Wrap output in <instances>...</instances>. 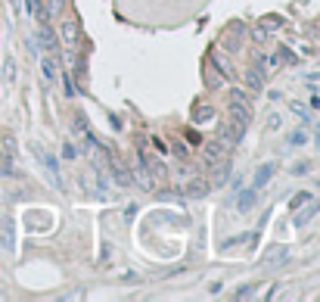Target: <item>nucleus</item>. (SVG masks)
I'll return each mask as SVG.
<instances>
[{
	"instance_id": "13",
	"label": "nucleus",
	"mask_w": 320,
	"mask_h": 302,
	"mask_svg": "<svg viewBox=\"0 0 320 302\" xmlns=\"http://www.w3.org/2000/svg\"><path fill=\"white\" fill-rule=\"evenodd\" d=\"M305 143H308V131L305 128H299V131L289 134V146H305Z\"/></svg>"
},
{
	"instance_id": "4",
	"label": "nucleus",
	"mask_w": 320,
	"mask_h": 302,
	"mask_svg": "<svg viewBox=\"0 0 320 302\" xmlns=\"http://www.w3.org/2000/svg\"><path fill=\"white\" fill-rule=\"evenodd\" d=\"M59 34H62V44L75 47V44H78V22H75V19H65V22L59 25Z\"/></svg>"
},
{
	"instance_id": "15",
	"label": "nucleus",
	"mask_w": 320,
	"mask_h": 302,
	"mask_svg": "<svg viewBox=\"0 0 320 302\" xmlns=\"http://www.w3.org/2000/svg\"><path fill=\"white\" fill-rule=\"evenodd\" d=\"M41 69H44L47 78H53V75H56V59H53V56H44V59H41Z\"/></svg>"
},
{
	"instance_id": "6",
	"label": "nucleus",
	"mask_w": 320,
	"mask_h": 302,
	"mask_svg": "<svg viewBox=\"0 0 320 302\" xmlns=\"http://www.w3.org/2000/svg\"><path fill=\"white\" fill-rule=\"evenodd\" d=\"M239 140H243V134H239L236 128H224V131H221V140H218V146H221V149H233Z\"/></svg>"
},
{
	"instance_id": "5",
	"label": "nucleus",
	"mask_w": 320,
	"mask_h": 302,
	"mask_svg": "<svg viewBox=\"0 0 320 302\" xmlns=\"http://www.w3.org/2000/svg\"><path fill=\"white\" fill-rule=\"evenodd\" d=\"M37 41H41V47H44L47 53H53V50H56V34H53V28H50L47 22H41V31H37Z\"/></svg>"
},
{
	"instance_id": "10",
	"label": "nucleus",
	"mask_w": 320,
	"mask_h": 302,
	"mask_svg": "<svg viewBox=\"0 0 320 302\" xmlns=\"http://www.w3.org/2000/svg\"><path fill=\"white\" fill-rule=\"evenodd\" d=\"M4 81H7V84H13V81H16V59H13V56H7V59H4Z\"/></svg>"
},
{
	"instance_id": "29",
	"label": "nucleus",
	"mask_w": 320,
	"mask_h": 302,
	"mask_svg": "<svg viewBox=\"0 0 320 302\" xmlns=\"http://www.w3.org/2000/svg\"><path fill=\"white\" fill-rule=\"evenodd\" d=\"M267 128L277 131V128H280V116H270V119H267Z\"/></svg>"
},
{
	"instance_id": "18",
	"label": "nucleus",
	"mask_w": 320,
	"mask_h": 302,
	"mask_svg": "<svg viewBox=\"0 0 320 302\" xmlns=\"http://www.w3.org/2000/svg\"><path fill=\"white\" fill-rule=\"evenodd\" d=\"M289 109H292V112H295V116H299V119H302V122H308V109H305V106H302V103H299V100H289Z\"/></svg>"
},
{
	"instance_id": "23",
	"label": "nucleus",
	"mask_w": 320,
	"mask_h": 302,
	"mask_svg": "<svg viewBox=\"0 0 320 302\" xmlns=\"http://www.w3.org/2000/svg\"><path fill=\"white\" fill-rule=\"evenodd\" d=\"M289 171H292V175H308V171H311V162H295Z\"/></svg>"
},
{
	"instance_id": "1",
	"label": "nucleus",
	"mask_w": 320,
	"mask_h": 302,
	"mask_svg": "<svg viewBox=\"0 0 320 302\" xmlns=\"http://www.w3.org/2000/svg\"><path fill=\"white\" fill-rule=\"evenodd\" d=\"M34 153L41 156V162H44V168H47V175H50V184H53V187H62V178H59V159H56L53 153H47V149H41V146H34Z\"/></svg>"
},
{
	"instance_id": "22",
	"label": "nucleus",
	"mask_w": 320,
	"mask_h": 302,
	"mask_svg": "<svg viewBox=\"0 0 320 302\" xmlns=\"http://www.w3.org/2000/svg\"><path fill=\"white\" fill-rule=\"evenodd\" d=\"M221 153H224V149H221L218 143H209V146H205V156H209V159H221Z\"/></svg>"
},
{
	"instance_id": "27",
	"label": "nucleus",
	"mask_w": 320,
	"mask_h": 302,
	"mask_svg": "<svg viewBox=\"0 0 320 302\" xmlns=\"http://www.w3.org/2000/svg\"><path fill=\"white\" fill-rule=\"evenodd\" d=\"M252 293H255V287L249 284V287H243V290H236V299H239V296H243V299H246V296H252Z\"/></svg>"
},
{
	"instance_id": "19",
	"label": "nucleus",
	"mask_w": 320,
	"mask_h": 302,
	"mask_svg": "<svg viewBox=\"0 0 320 302\" xmlns=\"http://www.w3.org/2000/svg\"><path fill=\"white\" fill-rule=\"evenodd\" d=\"M308 200H311V193H295V197L289 200V212H295V209H299L302 203H308Z\"/></svg>"
},
{
	"instance_id": "25",
	"label": "nucleus",
	"mask_w": 320,
	"mask_h": 302,
	"mask_svg": "<svg viewBox=\"0 0 320 302\" xmlns=\"http://www.w3.org/2000/svg\"><path fill=\"white\" fill-rule=\"evenodd\" d=\"M252 37H255V41H267V28H264V25H258V28L252 31Z\"/></svg>"
},
{
	"instance_id": "9",
	"label": "nucleus",
	"mask_w": 320,
	"mask_h": 302,
	"mask_svg": "<svg viewBox=\"0 0 320 302\" xmlns=\"http://www.w3.org/2000/svg\"><path fill=\"white\" fill-rule=\"evenodd\" d=\"M134 178H137V181L143 184V190H152V175L146 171V162H143V159H140V162L134 165Z\"/></svg>"
},
{
	"instance_id": "17",
	"label": "nucleus",
	"mask_w": 320,
	"mask_h": 302,
	"mask_svg": "<svg viewBox=\"0 0 320 302\" xmlns=\"http://www.w3.org/2000/svg\"><path fill=\"white\" fill-rule=\"evenodd\" d=\"M227 175H230V162H221V168H218V175H215V187H221V184L227 181Z\"/></svg>"
},
{
	"instance_id": "14",
	"label": "nucleus",
	"mask_w": 320,
	"mask_h": 302,
	"mask_svg": "<svg viewBox=\"0 0 320 302\" xmlns=\"http://www.w3.org/2000/svg\"><path fill=\"white\" fill-rule=\"evenodd\" d=\"M193 119H196V125H205V122H212V106H199Z\"/></svg>"
},
{
	"instance_id": "3",
	"label": "nucleus",
	"mask_w": 320,
	"mask_h": 302,
	"mask_svg": "<svg viewBox=\"0 0 320 302\" xmlns=\"http://www.w3.org/2000/svg\"><path fill=\"white\" fill-rule=\"evenodd\" d=\"M273 171H277V162H264V165L255 171V178H252V187H255V190H261V187L273 178Z\"/></svg>"
},
{
	"instance_id": "26",
	"label": "nucleus",
	"mask_w": 320,
	"mask_h": 302,
	"mask_svg": "<svg viewBox=\"0 0 320 302\" xmlns=\"http://www.w3.org/2000/svg\"><path fill=\"white\" fill-rule=\"evenodd\" d=\"M62 4H65V0H50V7H47V13H59V10H62Z\"/></svg>"
},
{
	"instance_id": "21",
	"label": "nucleus",
	"mask_w": 320,
	"mask_h": 302,
	"mask_svg": "<svg viewBox=\"0 0 320 302\" xmlns=\"http://www.w3.org/2000/svg\"><path fill=\"white\" fill-rule=\"evenodd\" d=\"M4 246L13 249V224L10 221H4Z\"/></svg>"
},
{
	"instance_id": "16",
	"label": "nucleus",
	"mask_w": 320,
	"mask_h": 302,
	"mask_svg": "<svg viewBox=\"0 0 320 302\" xmlns=\"http://www.w3.org/2000/svg\"><path fill=\"white\" fill-rule=\"evenodd\" d=\"M314 212H317V203H311V206H308V209H305L302 215H295V228H302V224H308V218H311Z\"/></svg>"
},
{
	"instance_id": "11",
	"label": "nucleus",
	"mask_w": 320,
	"mask_h": 302,
	"mask_svg": "<svg viewBox=\"0 0 320 302\" xmlns=\"http://www.w3.org/2000/svg\"><path fill=\"white\" fill-rule=\"evenodd\" d=\"M246 81H249V88L261 91V84H264V78H261V69H249V72H246Z\"/></svg>"
},
{
	"instance_id": "7",
	"label": "nucleus",
	"mask_w": 320,
	"mask_h": 302,
	"mask_svg": "<svg viewBox=\"0 0 320 302\" xmlns=\"http://www.w3.org/2000/svg\"><path fill=\"white\" fill-rule=\"evenodd\" d=\"M264 262H267V265H283V262H289V252L283 246H273V249L264 252Z\"/></svg>"
},
{
	"instance_id": "2",
	"label": "nucleus",
	"mask_w": 320,
	"mask_h": 302,
	"mask_svg": "<svg viewBox=\"0 0 320 302\" xmlns=\"http://www.w3.org/2000/svg\"><path fill=\"white\" fill-rule=\"evenodd\" d=\"M13 159H16V140H13V134H4V171L10 175L13 171Z\"/></svg>"
},
{
	"instance_id": "12",
	"label": "nucleus",
	"mask_w": 320,
	"mask_h": 302,
	"mask_svg": "<svg viewBox=\"0 0 320 302\" xmlns=\"http://www.w3.org/2000/svg\"><path fill=\"white\" fill-rule=\"evenodd\" d=\"M187 193H190V197H205V193H209V184H205V181H193V184L187 187Z\"/></svg>"
},
{
	"instance_id": "24",
	"label": "nucleus",
	"mask_w": 320,
	"mask_h": 302,
	"mask_svg": "<svg viewBox=\"0 0 320 302\" xmlns=\"http://www.w3.org/2000/svg\"><path fill=\"white\" fill-rule=\"evenodd\" d=\"M75 156H78V149H75L72 143H65V146H62V159H75Z\"/></svg>"
},
{
	"instance_id": "28",
	"label": "nucleus",
	"mask_w": 320,
	"mask_h": 302,
	"mask_svg": "<svg viewBox=\"0 0 320 302\" xmlns=\"http://www.w3.org/2000/svg\"><path fill=\"white\" fill-rule=\"evenodd\" d=\"M62 84H65V97H72V94H75V88H72V78H68V75L62 78Z\"/></svg>"
},
{
	"instance_id": "20",
	"label": "nucleus",
	"mask_w": 320,
	"mask_h": 302,
	"mask_svg": "<svg viewBox=\"0 0 320 302\" xmlns=\"http://www.w3.org/2000/svg\"><path fill=\"white\" fill-rule=\"evenodd\" d=\"M273 62H295V56H292L286 47H280V50H277V56H273Z\"/></svg>"
},
{
	"instance_id": "8",
	"label": "nucleus",
	"mask_w": 320,
	"mask_h": 302,
	"mask_svg": "<svg viewBox=\"0 0 320 302\" xmlns=\"http://www.w3.org/2000/svg\"><path fill=\"white\" fill-rule=\"evenodd\" d=\"M255 187H246V190H239V200H236V206H239V212H249L252 206H255Z\"/></svg>"
}]
</instances>
